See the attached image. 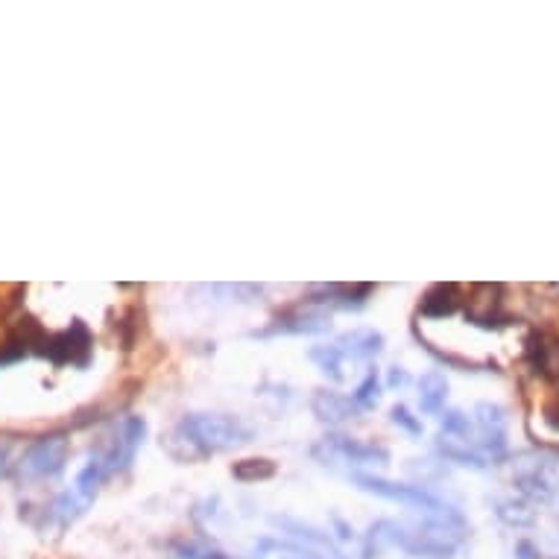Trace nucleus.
<instances>
[{"instance_id":"nucleus-1","label":"nucleus","mask_w":559,"mask_h":559,"mask_svg":"<svg viewBox=\"0 0 559 559\" xmlns=\"http://www.w3.org/2000/svg\"><path fill=\"white\" fill-rule=\"evenodd\" d=\"M466 536V521L460 519H422L416 524L404 521H378L372 524L366 545L375 551V545L401 548L404 554L419 559H448L460 548Z\"/></svg>"},{"instance_id":"nucleus-2","label":"nucleus","mask_w":559,"mask_h":559,"mask_svg":"<svg viewBox=\"0 0 559 559\" xmlns=\"http://www.w3.org/2000/svg\"><path fill=\"white\" fill-rule=\"evenodd\" d=\"M176 437L200 454H217L252 442L255 434L243 419L229 413H191L179 422Z\"/></svg>"},{"instance_id":"nucleus-3","label":"nucleus","mask_w":559,"mask_h":559,"mask_svg":"<svg viewBox=\"0 0 559 559\" xmlns=\"http://www.w3.org/2000/svg\"><path fill=\"white\" fill-rule=\"evenodd\" d=\"M352 480H355V486H358L360 492H369V495H375V498L401 504V507L419 513L422 519H460V513H457L448 501H442L440 495L428 492L425 486L396 483V480L375 478V475H360V472H355Z\"/></svg>"},{"instance_id":"nucleus-4","label":"nucleus","mask_w":559,"mask_h":559,"mask_svg":"<svg viewBox=\"0 0 559 559\" xmlns=\"http://www.w3.org/2000/svg\"><path fill=\"white\" fill-rule=\"evenodd\" d=\"M513 486L533 504H551L559 498V457L527 454L516 463Z\"/></svg>"},{"instance_id":"nucleus-5","label":"nucleus","mask_w":559,"mask_h":559,"mask_svg":"<svg viewBox=\"0 0 559 559\" xmlns=\"http://www.w3.org/2000/svg\"><path fill=\"white\" fill-rule=\"evenodd\" d=\"M314 454L320 457L325 466H328V460H331V466L346 463V466H355V469H360V466H387L390 463V451L384 445L355 440V437H343V434L325 437L314 448Z\"/></svg>"},{"instance_id":"nucleus-6","label":"nucleus","mask_w":559,"mask_h":559,"mask_svg":"<svg viewBox=\"0 0 559 559\" xmlns=\"http://www.w3.org/2000/svg\"><path fill=\"white\" fill-rule=\"evenodd\" d=\"M65 460H68V440L62 434H50V437L36 440L24 451V457L18 460V475L30 483L56 478L65 469Z\"/></svg>"},{"instance_id":"nucleus-7","label":"nucleus","mask_w":559,"mask_h":559,"mask_svg":"<svg viewBox=\"0 0 559 559\" xmlns=\"http://www.w3.org/2000/svg\"><path fill=\"white\" fill-rule=\"evenodd\" d=\"M144 437H147V422L141 416H126L118 425L112 442L100 451V460H103L106 472L118 475L123 469H129L135 454H138V448L144 445Z\"/></svg>"},{"instance_id":"nucleus-8","label":"nucleus","mask_w":559,"mask_h":559,"mask_svg":"<svg viewBox=\"0 0 559 559\" xmlns=\"http://www.w3.org/2000/svg\"><path fill=\"white\" fill-rule=\"evenodd\" d=\"M41 355L53 360L56 366H65V363L82 366L88 360V355H91V334H88V328L82 322H74L68 331L41 340Z\"/></svg>"},{"instance_id":"nucleus-9","label":"nucleus","mask_w":559,"mask_h":559,"mask_svg":"<svg viewBox=\"0 0 559 559\" xmlns=\"http://www.w3.org/2000/svg\"><path fill=\"white\" fill-rule=\"evenodd\" d=\"M372 284H320L308 296V305L314 311H355L363 308L366 299L372 296Z\"/></svg>"},{"instance_id":"nucleus-10","label":"nucleus","mask_w":559,"mask_h":559,"mask_svg":"<svg viewBox=\"0 0 559 559\" xmlns=\"http://www.w3.org/2000/svg\"><path fill=\"white\" fill-rule=\"evenodd\" d=\"M334 346L340 349L346 363H369L384 352V334L375 331V328H358V331L340 334L334 340Z\"/></svg>"},{"instance_id":"nucleus-11","label":"nucleus","mask_w":559,"mask_h":559,"mask_svg":"<svg viewBox=\"0 0 559 559\" xmlns=\"http://www.w3.org/2000/svg\"><path fill=\"white\" fill-rule=\"evenodd\" d=\"M331 328V317L322 311H299V314H287L273 325L252 331V337H276V334H322Z\"/></svg>"},{"instance_id":"nucleus-12","label":"nucleus","mask_w":559,"mask_h":559,"mask_svg":"<svg viewBox=\"0 0 559 559\" xmlns=\"http://www.w3.org/2000/svg\"><path fill=\"white\" fill-rule=\"evenodd\" d=\"M311 410L322 425H346L349 419L358 416V407L352 404V399L337 390H317L311 399Z\"/></svg>"},{"instance_id":"nucleus-13","label":"nucleus","mask_w":559,"mask_h":559,"mask_svg":"<svg viewBox=\"0 0 559 559\" xmlns=\"http://www.w3.org/2000/svg\"><path fill=\"white\" fill-rule=\"evenodd\" d=\"M527 360L539 375H559V337L554 334H533L527 343Z\"/></svg>"},{"instance_id":"nucleus-14","label":"nucleus","mask_w":559,"mask_h":559,"mask_svg":"<svg viewBox=\"0 0 559 559\" xmlns=\"http://www.w3.org/2000/svg\"><path fill=\"white\" fill-rule=\"evenodd\" d=\"M249 559H322L314 551L290 542V539H276V536H264L255 539L249 548Z\"/></svg>"},{"instance_id":"nucleus-15","label":"nucleus","mask_w":559,"mask_h":559,"mask_svg":"<svg viewBox=\"0 0 559 559\" xmlns=\"http://www.w3.org/2000/svg\"><path fill=\"white\" fill-rule=\"evenodd\" d=\"M460 305V287L457 284H434L425 296H422V305L419 311L428 317V320H442V317H451Z\"/></svg>"},{"instance_id":"nucleus-16","label":"nucleus","mask_w":559,"mask_h":559,"mask_svg":"<svg viewBox=\"0 0 559 559\" xmlns=\"http://www.w3.org/2000/svg\"><path fill=\"white\" fill-rule=\"evenodd\" d=\"M106 478H109V472H106V466H103V460H100V454H97V457H91V460L82 466L80 472H77V480H74L71 492L80 498L82 504H88V507H91Z\"/></svg>"},{"instance_id":"nucleus-17","label":"nucleus","mask_w":559,"mask_h":559,"mask_svg":"<svg viewBox=\"0 0 559 559\" xmlns=\"http://www.w3.org/2000/svg\"><path fill=\"white\" fill-rule=\"evenodd\" d=\"M448 399V381L442 372H428L419 381V407L425 416H440Z\"/></svg>"},{"instance_id":"nucleus-18","label":"nucleus","mask_w":559,"mask_h":559,"mask_svg":"<svg viewBox=\"0 0 559 559\" xmlns=\"http://www.w3.org/2000/svg\"><path fill=\"white\" fill-rule=\"evenodd\" d=\"M437 451L448 463H457V466H466V469H486L489 460L480 454V448L469 445L463 440H451V437H440L437 440Z\"/></svg>"},{"instance_id":"nucleus-19","label":"nucleus","mask_w":559,"mask_h":559,"mask_svg":"<svg viewBox=\"0 0 559 559\" xmlns=\"http://www.w3.org/2000/svg\"><path fill=\"white\" fill-rule=\"evenodd\" d=\"M311 360L320 366V372L328 378V381H334V384H340V381H346V358L340 355V349L334 346V343H322V346H314L311 349Z\"/></svg>"},{"instance_id":"nucleus-20","label":"nucleus","mask_w":559,"mask_h":559,"mask_svg":"<svg viewBox=\"0 0 559 559\" xmlns=\"http://www.w3.org/2000/svg\"><path fill=\"white\" fill-rule=\"evenodd\" d=\"M475 425L480 437H507V410L501 404L483 401L475 407Z\"/></svg>"},{"instance_id":"nucleus-21","label":"nucleus","mask_w":559,"mask_h":559,"mask_svg":"<svg viewBox=\"0 0 559 559\" xmlns=\"http://www.w3.org/2000/svg\"><path fill=\"white\" fill-rule=\"evenodd\" d=\"M273 475H276V463L267 457H249L232 466V478L240 483H258V480H270Z\"/></svg>"},{"instance_id":"nucleus-22","label":"nucleus","mask_w":559,"mask_h":559,"mask_svg":"<svg viewBox=\"0 0 559 559\" xmlns=\"http://www.w3.org/2000/svg\"><path fill=\"white\" fill-rule=\"evenodd\" d=\"M381 387H384V384H381L378 372L369 369V372L363 375V381L355 387V393H352V404L358 407V413H366V410H375V407H378V401H381Z\"/></svg>"},{"instance_id":"nucleus-23","label":"nucleus","mask_w":559,"mask_h":559,"mask_svg":"<svg viewBox=\"0 0 559 559\" xmlns=\"http://www.w3.org/2000/svg\"><path fill=\"white\" fill-rule=\"evenodd\" d=\"M495 516L510 527H530L536 521L533 510L513 498H495Z\"/></svg>"},{"instance_id":"nucleus-24","label":"nucleus","mask_w":559,"mask_h":559,"mask_svg":"<svg viewBox=\"0 0 559 559\" xmlns=\"http://www.w3.org/2000/svg\"><path fill=\"white\" fill-rule=\"evenodd\" d=\"M442 437H451V440H472V431H475V422L463 413V410H445L440 413Z\"/></svg>"},{"instance_id":"nucleus-25","label":"nucleus","mask_w":559,"mask_h":559,"mask_svg":"<svg viewBox=\"0 0 559 559\" xmlns=\"http://www.w3.org/2000/svg\"><path fill=\"white\" fill-rule=\"evenodd\" d=\"M176 557L179 559H232V557H226L223 551L208 548V545H200V542H179V545H176Z\"/></svg>"},{"instance_id":"nucleus-26","label":"nucleus","mask_w":559,"mask_h":559,"mask_svg":"<svg viewBox=\"0 0 559 559\" xmlns=\"http://www.w3.org/2000/svg\"><path fill=\"white\" fill-rule=\"evenodd\" d=\"M390 419H393V425H399V428H404V431L413 434V437H422V431H425L422 422H419V419H416L404 404H396V407L390 410Z\"/></svg>"},{"instance_id":"nucleus-27","label":"nucleus","mask_w":559,"mask_h":559,"mask_svg":"<svg viewBox=\"0 0 559 559\" xmlns=\"http://www.w3.org/2000/svg\"><path fill=\"white\" fill-rule=\"evenodd\" d=\"M410 384V375H407V369H401V366H393L390 372H387V387L390 390H401V387H407Z\"/></svg>"},{"instance_id":"nucleus-28","label":"nucleus","mask_w":559,"mask_h":559,"mask_svg":"<svg viewBox=\"0 0 559 559\" xmlns=\"http://www.w3.org/2000/svg\"><path fill=\"white\" fill-rule=\"evenodd\" d=\"M516 559H539V548L533 542L521 539L519 545H516Z\"/></svg>"},{"instance_id":"nucleus-29","label":"nucleus","mask_w":559,"mask_h":559,"mask_svg":"<svg viewBox=\"0 0 559 559\" xmlns=\"http://www.w3.org/2000/svg\"><path fill=\"white\" fill-rule=\"evenodd\" d=\"M6 469H9V451H6V448H0V478L6 475Z\"/></svg>"}]
</instances>
